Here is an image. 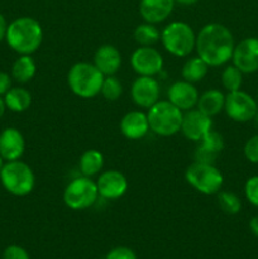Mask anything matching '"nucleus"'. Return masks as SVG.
<instances>
[{
	"mask_svg": "<svg viewBox=\"0 0 258 259\" xmlns=\"http://www.w3.org/2000/svg\"><path fill=\"white\" fill-rule=\"evenodd\" d=\"M234 38L225 25L210 23L204 25L196 34L197 56L209 65V67H219L232 60L234 51Z\"/></svg>",
	"mask_w": 258,
	"mask_h": 259,
	"instance_id": "nucleus-1",
	"label": "nucleus"
},
{
	"mask_svg": "<svg viewBox=\"0 0 258 259\" xmlns=\"http://www.w3.org/2000/svg\"><path fill=\"white\" fill-rule=\"evenodd\" d=\"M5 40L14 52L32 55L39 50L43 42V28L32 17H20L8 24Z\"/></svg>",
	"mask_w": 258,
	"mask_h": 259,
	"instance_id": "nucleus-2",
	"label": "nucleus"
},
{
	"mask_svg": "<svg viewBox=\"0 0 258 259\" xmlns=\"http://www.w3.org/2000/svg\"><path fill=\"white\" fill-rule=\"evenodd\" d=\"M105 76L94 63L77 62L68 70L67 83L70 90L81 99H93L100 94Z\"/></svg>",
	"mask_w": 258,
	"mask_h": 259,
	"instance_id": "nucleus-3",
	"label": "nucleus"
},
{
	"mask_svg": "<svg viewBox=\"0 0 258 259\" xmlns=\"http://www.w3.org/2000/svg\"><path fill=\"white\" fill-rule=\"evenodd\" d=\"M184 113L168 100H159L147 111L149 131L159 137H171L181 131Z\"/></svg>",
	"mask_w": 258,
	"mask_h": 259,
	"instance_id": "nucleus-4",
	"label": "nucleus"
},
{
	"mask_svg": "<svg viewBox=\"0 0 258 259\" xmlns=\"http://www.w3.org/2000/svg\"><path fill=\"white\" fill-rule=\"evenodd\" d=\"M0 181L9 194L18 197L29 195L35 186L34 172L20 159L4 163L0 171Z\"/></svg>",
	"mask_w": 258,
	"mask_h": 259,
	"instance_id": "nucleus-5",
	"label": "nucleus"
},
{
	"mask_svg": "<svg viewBox=\"0 0 258 259\" xmlns=\"http://www.w3.org/2000/svg\"><path fill=\"white\" fill-rule=\"evenodd\" d=\"M159 40L169 55L187 57L195 50L196 34L187 23L172 22L163 28Z\"/></svg>",
	"mask_w": 258,
	"mask_h": 259,
	"instance_id": "nucleus-6",
	"label": "nucleus"
},
{
	"mask_svg": "<svg viewBox=\"0 0 258 259\" xmlns=\"http://www.w3.org/2000/svg\"><path fill=\"white\" fill-rule=\"evenodd\" d=\"M185 179L190 186L204 195H217L224 184L222 172L214 164L196 161L186 168Z\"/></svg>",
	"mask_w": 258,
	"mask_h": 259,
	"instance_id": "nucleus-7",
	"label": "nucleus"
},
{
	"mask_svg": "<svg viewBox=\"0 0 258 259\" xmlns=\"http://www.w3.org/2000/svg\"><path fill=\"white\" fill-rule=\"evenodd\" d=\"M99 197L96 181L86 176L73 179L63 191V202L68 209L75 211L89 209L98 201Z\"/></svg>",
	"mask_w": 258,
	"mask_h": 259,
	"instance_id": "nucleus-8",
	"label": "nucleus"
},
{
	"mask_svg": "<svg viewBox=\"0 0 258 259\" xmlns=\"http://www.w3.org/2000/svg\"><path fill=\"white\" fill-rule=\"evenodd\" d=\"M224 110L232 120L237 123H247L254 119L258 105L252 95L245 91L237 90L225 95Z\"/></svg>",
	"mask_w": 258,
	"mask_h": 259,
	"instance_id": "nucleus-9",
	"label": "nucleus"
},
{
	"mask_svg": "<svg viewBox=\"0 0 258 259\" xmlns=\"http://www.w3.org/2000/svg\"><path fill=\"white\" fill-rule=\"evenodd\" d=\"M163 57L153 46H139L131 56V66L138 76L154 77L163 68Z\"/></svg>",
	"mask_w": 258,
	"mask_h": 259,
	"instance_id": "nucleus-10",
	"label": "nucleus"
},
{
	"mask_svg": "<svg viewBox=\"0 0 258 259\" xmlns=\"http://www.w3.org/2000/svg\"><path fill=\"white\" fill-rule=\"evenodd\" d=\"M131 96L133 103L141 109H149L161 96V86L154 77L138 76L131 88Z\"/></svg>",
	"mask_w": 258,
	"mask_h": 259,
	"instance_id": "nucleus-11",
	"label": "nucleus"
},
{
	"mask_svg": "<svg viewBox=\"0 0 258 259\" xmlns=\"http://www.w3.org/2000/svg\"><path fill=\"white\" fill-rule=\"evenodd\" d=\"M99 196L105 200H118L126 194L129 182L121 172L116 169H108L100 172L96 180Z\"/></svg>",
	"mask_w": 258,
	"mask_h": 259,
	"instance_id": "nucleus-12",
	"label": "nucleus"
},
{
	"mask_svg": "<svg viewBox=\"0 0 258 259\" xmlns=\"http://www.w3.org/2000/svg\"><path fill=\"white\" fill-rule=\"evenodd\" d=\"M233 65L243 73L258 71V38L249 37L235 45L232 56Z\"/></svg>",
	"mask_w": 258,
	"mask_h": 259,
	"instance_id": "nucleus-13",
	"label": "nucleus"
},
{
	"mask_svg": "<svg viewBox=\"0 0 258 259\" xmlns=\"http://www.w3.org/2000/svg\"><path fill=\"white\" fill-rule=\"evenodd\" d=\"M211 129V118L201 113L199 109H191V110L185 111L180 132H182L186 139L199 143Z\"/></svg>",
	"mask_w": 258,
	"mask_h": 259,
	"instance_id": "nucleus-14",
	"label": "nucleus"
},
{
	"mask_svg": "<svg viewBox=\"0 0 258 259\" xmlns=\"http://www.w3.org/2000/svg\"><path fill=\"white\" fill-rule=\"evenodd\" d=\"M199 91L195 83L181 80L172 83L167 90V99L181 111L194 109L199 101Z\"/></svg>",
	"mask_w": 258,
	"mask_h": 259,
	"instance_id": "nucleus-15",
	"label": "nucleus"
},
{
	"mask_svg": "<svg viewBox=\"0 0 258 259\" xmlns=\"http://www.w3.org/2000/svg\"><path fill=\"white\" fill-rule=\"evenodd\" d=\"M25 151V139L17 128H7L0 133V156L7 162L22 158Z\"/></svg>",
	"mask_w": 258,
	"mask_h": 259,
	"instance_id": "nucleus-16",
	"label": "nucleus"
},
{
	"mask_svg": "<svg viewBox=\"0 0 258 259\" xmlns=\"http://www.w3.org/2000/svg\"><path fill=\"white\" fill-rule=\"evenodd\" d=\"M120 132L126 139L138 141L144 138L149 132V123L147 114L141 110L126 113L120 120Z\"/></svg>",
	"mask_w": 258,
	"mask_h": 259,
	"instance_id": "nucleus-17",
	"label": "nucleus"
},
{
	"mask_svg": "<svg viewBox=\"0 0 258 259\" xmlns=\"http://www.w3.org/2000/svg\"><path fill=\"white\" fill-rule=\"evenodd\" d=\"M94 65L104 76H114L121 67V53L115 46L103 45L95 51Z\"/></svg>",
	"mask_w": 258,
	"mask_h": 259,
	"instance_id": "nucleus-18",
	"label": "nucleus"
},
{
	"mask_svg": "<svg viewBox=\"0 0 258 259\" xmlns=\"http://www.w3.org/2000/svg\"><path fill=\"white\" fill-rule=\"evenodd\" d=\"M175 0H141L139 14L146 23L158 24L171 15Z\"/></svg>",
	"mask_w": 258,
	"mask_h": 259,
	"instance_id": "nucleus-19",
	"label": "nucleus"
},
{
	"mask_svg": "<svg viewBox=\"0 0 258 259\" xmlns=\"http://www.w3.org/2000/svg\"><path fill=\"white\" fill-rule=\"evenodd\" d=\"M223 149H224V138H223L222 134L211 129L199 142V147L195 151V161L214 164L218 154Z\"/></svg>",
	"mask_w": 258,
	"mask_h": 259,
	"instance_id": "nucleus-20",
	"label": "nucleus"
},
{
	"mask_svg": "<svg viewBox=\"0 0 258 259\" xmlns=\"http://www.w3.org/2000/svg\"><path fill=\"white\" fill-rule=\"evenodd\" d=\"M224 104L225 95L223 94V91L218 90V89H210L199 96L196 108L205 115L212 118L224 110Z\"/></svg>",
	"mask_w": 258,
	"mask_h": 259,
	"instance_id": "nucleus-21",
	"label": "nucleus"
},
{
	"mask_svg": "<svg viewBox=\"0 0 258 259\" xmlns=\"http://www.w3.org/2000/svg\"><path fill=\"white\" fill-rule=\"evenodd\" d=\"M37 63L30 55H20L12 66V78L19 83H27L34 78Z\"/></svg>",
	"mask_w": 258,
	"mask_h": 259,
	"instance_id": "nucleus-22",
	"label": "nucleus"
},
{
	"mask_svg": "<svg viewBox=\"0 0 258 259\" xmlns=\"http://www.w3.org/2000/svg\"><path fill=\"white\" fill-rule=\"evenodd\" d=\"M4 103L7 109L13 113H23L32 105V94L24 88H10L4 95Z\"/></svg>",
	"mask_w": 258,
	"mask_h": 259,
	"instance_id": "nucleus-23",
	"label": "nucleus"
},
{
	"mask_svg": "<svg viewBox=\"0 0 258 259\" xmlns=\"http://www.w3.org/2000/svg\"><path fill=\"white\" fill-rule=\"evenodd\" d=\"M104 167V156L98 149H88L78 159V168L82 176L93 177L101 172Z\"/></svg>",
	"mask_w": 258,
	"mask_h": 259,
	"instance_id": "nucleus-24",
	"label": "nucleus"
},
{
	"mask_svg": "<svg viewBox=\"0 0 258 259\" xmlns=\"http://www.w3.org/2000/svg\"><path fill=\"white\" fill-rule=\"evenodd\" d=\"M207 72H209V65L202 58L196 56V57H191L186 60V62L182 66L181 76L182 80L187 81V82L196 83L204 80Z\"/></svg>",
	"mask_w": 258,
	"mask_h": 259,
	"instance_id": "nucleus-25",
	"label": "nucleus"
},
{
	"mask_svg": "<svg viewBox=\"0 0 258 259\" xmlns=\"http://www.w3.org/2000/svg\"><path fill=\"white\" fill-rule=\"evenodd\" d=\"M133 37L139 46H153L161 39V32L156 27V24L144 22L143 24H139L134 29Z\"/></svg>",
	"mask_w": 258,
	"mask_h": 259,
	"instance_id": "nucleus-26",
	"label": "nucleus"
},
{
	"mask_svg": "<svg viewBox=\"0 0 258 259\" xmlns=\"http://www.w3.org/2000/svg\"><path fill=\"white\" fill-rule=\"evenodd\" d=\"M243 83V72L234 65L227 66L222 72V85L228 93L240 90Z\"/></svg>",
	"mask_w": 258,
	"mask_h": 259,
	"instance_id": "nucleus-27",
	"label": "nucleus"
},
{
	"mask_svg": "<svg viewBox=\"0 0 258 259\" xmlns=\"http://www.w3.org/2000/svg\"><path fill=\"white\" fill-rule=\"evenodd\" d=\"M218 204L223 212L228 215H237L242 209V201L235 194L230 191L218 192Z\"/></svg>",
	"mask_w": 258,
	"mask_h": 259,
	"instance_id": "nucleus-28",
	"label": "nucleus"
},
{
	"mask_svg": "<svg viewBox=\"0 0 258 259\" xmlns=\"http://www.w3.org/2000/svg\"><path fill=\"white\" fill-rule=\"evenodd\" d=\"M100 94L108 101H116L123 94V85L118 77L114 76H105L101 85Z\"/></svg>",
	"mask_w": 258,
	"mask_h": 259,
	"instance_id": "nucleus-29",
	"label": "nucleus"
},
{
	"mask_svg": "<svg viewBox=\"0 0 258 259\" xmlns=\"http://www.w3.org/2000/svg\"><path fill=\"white\" fill-rule=\"evenodd\" d=\"M244 194L248 201L253 206L258 207V176H252L247 180L244 186Z\"/></svg>",
	"mask_w": 258,
	"mask_h": 259,
	"instance_id": "nucleus-30",
	"label": "nucleus"
},
{
	"mask_svg": "<svg viewBox=\"0 0 258 259\" xmlns=\"http://www.w3.org/2000/svg\"><path fill=\"white\" fill-rule=\"evenodd\" d=\"M244 156L250 163L258 164V134L250 137L244 146Z\"/></svg>",
	"mask_w": 258,
	"mask_h": 259,
	"instance_id": "nucleus-31",
	"label": "nucleus"
},
{
	"mask_svg": "<svg viewBox=\"0 0 258 259\" xmlns=\"http://www.w3.org/2000/svg\"><path fill=\"white\" fill-rule=\"evenodd\" d=\"M3 259H30L29 254L24 248L19 245H9L4 249Z\"/></svg>",
	"mask_w": 258,
	"mask_h": 259,
	"instance_id": "nucleus-32",
	"label": "nucleus"
},
{
	"mask_svg": "<svg viewBox=\"0 0 258 259\" xmlns=\"http://www.w3.org/2000/svg\"><path fill=\"white\" fill-rule=\"evenodd\" d=\"M105 259H137V255L131 248L116 247L106 254Z\"/></svg>",
	"mask_w": 258,
	"mask_h": 259,
	"instance_id": "nucleus-33",
	"label": "nucleus"
},
{
	"mask_svg": "<svg viewBox=\"0 0 258 259\" xmlns=\"http://www.w3.org/2000/svg\"><path fill=\"white\" fill-rule=\"evenodd\" d=\"M12 88V76L7 72H0V96H4Z\"/></svg>",
	"mask_w": 258,
	"mask_h": 259,
	"instance_id": "nucleus-34",
	"label": "nucleus"
},
{
	"mask_svg": "<svg viewBox=\"0 0 258 259\" xmlns=\"http://www.w3.org/2000/svg\"><path fill=\"white\" fill-rule=\"evenodd\" d=\"M7 29H8V24L7 20H5L4 15L0 13V42L3 39H5V34H7Z\"/></svg>",
	"mask_w": 258,
	"mask_h": 259,
	"instance_id": "nucleus-35",
	"label": "nucleus"
},
{
	"mask_svg": "<svg viewBox=\"0 0 258 259\" xmlns=\"http://www.w3.org/2000/svg\"><path fill=\"white\" fill-rule=\"evenodd\" d=\"M249 229L255 237H258V217H253L249 222Z\"/></svg>",
	"mask_w": 258,
	"mask_h": 259,
	"instance_id": "nucleus-36",
	"label": "nucleus"
},
{
	"mask_svg": "<svg viewBox=\"0 0 258 259\" xmlns=\"http://www.w3.org/2000/svg\"><path fill=\"white\" fill-rule=\"evenodd\" d=\"M5 110H7V106H5V103H4V99L0 96V119L3 118V115L5 114Z\"/></svg>",
	"mask_w": 258,
	"mask_h": 259,
	"instance_id": "nucleus-37",
	"label": "nucleus"
},
{
	"mask_svg": "<svg viewBox=\"0 0 258 259\" xmlns=\"http://www.w3.org/2000/svg\"><path fill=\"white\" fill-rule=\"evenodd\" d=\"M197 2H199V0H175V3H179V4L181 5H192Z\"/></svg>",
	"mask_w": 258,
	"mask_h": 259,
	"instance_id": "nucleus-38",
	"label": "nucleus"
},
{
	"mask_svg": "<svg viewBox=\"0 0 258 259\" xmlns=\"http://www.w3.org/2000/svg\"><path fill=\"white\" fill-rule=\"evenodd\" d=\"M3 166H4V159H3V157L0 156V171H2Z\"/></svg>",
	"mask_w": 258,
	"mask_h": 259,
	"instance_id": "nucleus-39",
	"label": "nucleus"
},
{
	"mask_svg": "<svg viewBox=\"0 0 258 259\" xmlns=\"http://www.w3.org/2000/svg\"><path fill=\"white\" fill-rule=\"evenodd\" d=\"M254 121H255V124H257V126H258V110H257V113H255V116H254Z\"/></svg>",
	"mask_w": 258,
	"mask_h": 259,
	"instance_id": "nucleus-40",
	"label": "nucleus"
}]
</instances>
